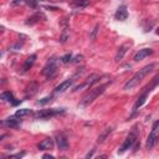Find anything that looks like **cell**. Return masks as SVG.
<instances>
[{
    "mask_svg": "<svg viewBox=\"0 0 159 159\" xmlns=\"http://www.w3.org/2000/svg\"><path fill=\"white\" fill-rule=\"evenodd\" d=\"M37 147H39L40 150H50V149H52V147H53V140H52L51 138H46V139H43L42 142H40Z\"/></svg>",
    "mask_w": 159,
    "mask_h": 159,
    "instance_id": "9a60e30c",
    "label": "cell"
},
{
    "mask_svg": "<svg viewBox=\"0 0 159 159\" xmlns=\"http://www.w3.org/2000/svg\"><path fill=\"white\" fill-rule=\"evenodd\" d=\"M24 155V153H20V154H15V155H10V158H20V157H22Z\"/></svg>",
    "mask_w": 159,
    "mask_h": 159,
    "instance_id": "44dd1931",
    "label": "cell"
},
{
    "mask_svg": "<svg viewBox=\"0 0 159 159\" xmlns=\"http://www.w3.org/2000/svg\"><path fill=\"white\" fill-rule=\"evenodd\" d=\"M157 83H158V77H155V78L153 80L152 84H150V86H148V87L145 88V91L142 93V96H139V97H138L137 102H135V103H134V106H133V114H134L135 112H138V111H139V108L145 103V101H147V98H148L149 92H150L153 88H155V87H157Z\"/></svg>",
    "mask_w": 159,
    "mask_h": 159,
    "instance_id": "277c9868",
    "label": "cell"
},
{
    "mask_svg": "<svg viewBox=\"0 0 159 159\" xmlns=\"http://www.w3.org/2000/svg\"><path fill=\"white\" fill-rule=\"evenodd\" d=\"M2 30H4V27H0V32H2Z\"/></svg>",
    "mask_w": 159,
    "mask_h": 159,
    "instance_id": "d4e9b609",
    "label": "cell"
},
{
    "mask_svg": "<svg viewBox=\"0 0 159 159\" xmlns=\"http://www.w3.org/2000/svg\"><path fill=\"white\" fill-rule=\"evenodd\" d=\"M27 4H29V5H31V6H35V5H36V2H35L34 0H29V1H27Z\"/></svg>",
    "mask_w": 159,
    "mask_h": 159,
    "instance_id": "7402d4cb",
    "label": "cell"
},
{
    "mask_svg": "<svg viewBox=\"0 0 159 159\" xmlns=\"http://www.w3.org/2000/svg\"><path fill=\"white\" fill-rule=\"evenodd\" d=\"M57 145H58V149H61V150H66L68 148V139L65 134L57 135Z\"/></svg>",
    "mask_w": 159,
    "mask_h": 159,
    "instance_id": "5bb4252c",
    "label": "cell"
},
{
    "mask_svg": "<svg viewBox=\"0 0 159 159\" xmlns=\"http://www.w3.org/2000/svg\"><path fill=\"white\" fill-rule=\"evenodd\" d=\"M129 43L127 42V43H123L122 46H119V48H118V51H117V53H116V62H119V61H122V58L124 57V55L127 53V51H128V48H129Z\"/></svg>",
    "mask_w": 159,
    "mask_h": 159,
    "instance_id": "4fadbf2b",
    "label": "cell"
},
{
    "mask_svg": "<svg viewBox=\"0 0 159 159\" xmlns=\"http://www.w3.org/2000/svg\"><path fill=\"white\" fill-rule=\"evenodd\" d=\"M0 99H1L2 102L10 103V104H12V106H16V104L20 103V101H16L15 97H14V94H12L10 91H5V92H2V93L0 94Z\"/></svg>",
    "mask_w": 159,
    "mask_h": 159,
    "instance_id": "9c48e42d",
    "label": "cell"
},
{
    "mask_svg": "<svg viewBox=\"0 0 159 159\" xmlns=\"http://www.w3.org/2000/svg\"><path fill=\"white\" fill-rule=\"evenodd\" d=\"M155 67V63H149V65H147V66H144L143 68H140L130 80H128L127 82H125V84H124V89L125 91H129V89H133L134 87H137L142 81H143V78L148 75V73H150L152 71H153V68Z\"/></svg>",
    "mask_w": 159,
    "mask_h": 159,
    "instance_id": "6da1fadb",
    "label": "cell"
},
{
    "mask_svg": "<svg viewBox=\"0 0 159 159\" xmlns=\"http://www.w3.org/2000/svg\"><path fill=\"white\" fill-rule=\"evenodd\" d=\"M98 80H99V76H98V75H91L88 78H86V80H84V82H83V83H81V84L76 86L73 91H80V89H83V88H88V89H89V87H92L94 83H97V82H98Z\"/></svg>",
    "mask_w": 159,
    "mask_h": 159,
    "instance_id": "52a82bcc",
    "label": "cell"
},
{
    "mask_svg": "<svg viewBox=\"0 0 159 159\" xmlns=\"http://www.w3.org/2000/svg\"><path fill=\"white\" fill-rule=\"evenodd\" d=\"M61 113H63V109H42L36 114V117L41 118V119H47V118H51V117L61 114Z\"/></svg>",
    "mask_w": 159,
    "mask_h": 159,
    "instance_id": "ba28073f",
    "label": "cell"
},
{
    "mask_svg": "<svg viewBox=\"0 0 159 159\" xmlns=\"http://www.w3.org/2000/svg\"><path fill=\"white\" fill-rule=\"evenodd\" d=\"M138 135H139V129H138V127L135 125V127H133V129L129 132V134L125 137L124 142L122 143L120 148L118 149V153H119V154H122V153L127 152L128 149H130V148H132V147H133V145L137 143Z\"/></svg>",
    "mask_w": 159,
    "mask_h": 159,
    "instance_id": "3957f363",
    "label": "cell"
},
{
    "mask_svg": "<svg viewBox=\"0 0 159 159\" xmlns=\"http://www.w3.org/2000/svg\"><path fill=\"white\" fill-rule=\"evenodd\" d=\"M107 86H108V83H103V84H99L98 87H94V88L89 89V92L81 99L78 107H80V108H86V107H88L99 94H102V93L104 92V89L107 88Z\"/></svg>",
    "mask_w": 159,
    "mask_h": 159,
    "instance_id": "7a4b0ae2",
    "label": "cell"
},
{
    "mask_svg": "<svg viewBox=\"0 0 159 159\" xmlns=\"http://www.w3.org/2000/svg\"><path fill=\"white\" fill-rule=\"evenodd\" d=\"M153 52H154L153 48H142V50H139V51L134 55L133 60H134V61H140V60H143V58H145V57L153 55Z\"/></svg>",
    "mask_w": 159,
    "mask_h": 159,
    "instance_id": "8fae6325",
    "label": "cell"
},
{
    "mask_svg": "<svg viewBox=\"0 0 159 159\" xmlns=\"http://www.w3.org/2000/svg\"><path fill=\"white\" fill-rule=\"evenodd\" d=\"M50 101H51V97H46V98H43L42 101H39L37 104H43V103H47V102H50Z\"/></svg>",
    "mask_w": 159,
    "mask_h": 159,
    "instance_id": "ffe728a7",
    "label": "cell"
},
{
    "mask_svg": "<svg viewBox=\"0 0 159 159\" xmlns=\"http://www.w3.org/2000/svg\"><path fill=\"white\" fill-rule=\"evenodd\" d=\"M56 70H57V60H56V57H51L46 62V65L42 70V75H45L47 78H51L56 73Z\"/></svg>",
    "mask_w": 159,
    "mask_h": 159,
    "instance_id": "8992f818",
    "label": "cell"
},
{
    "mask_svg": "<svg viewBox=\"0 0 159 159\" xmlns=\"http://www.w3.org/2000/svg\"><path fill=\"white\" fill-rule=\"evenodd\" d=\"M29 114H31V111H30V109H26V108H24V109H19V111H16V113H15V117H17V118H22V117H25V116H29Z\"/></svg>",
    "mask_w": 159,
    "mask_h": 159,
    "instance_id": "ac0fdd59",
    "label": "cell"
},
{
    "mask_svg": "<svg viewBox=\"0 0 159 159\" xmlns=\"http://www.w3.org/2000/svg\"><path fill=\"white\" fill-rule=\"evenodd\" d=\"M35 60H36V55H31V56L25 61V63H24V66H22V72H26L27 70H30V68L32 67V65L35 63Z\"/></svg>",
    "mask_w": 159,
    "mask_h": 159,
    "instance_id": "2e32d148",
    "label": "cell"
},
{
    "mask_svg": "<svg viewBox=\"0 0 159 159\" xmlns=\"http://www.w3.org/2000/svg\"><path fill=\"white\" fill-rule=\"evenodd\" d=\"M158 130H159V122L155 120L153 123V127H152V130L148 135V139H147V148L148 149H152L157 142H158Z\"/></svg>",
    "mask_w": 159,
    "mask_h": 159,
    "instance_id": "5b68a950",
    "label": "cell"
},
{
    "mask_svg": "<svg viewBox=\"0 0 159 159\" xmlns=\"http://www.w3.org/2000/svg\"><path fill=\"white\" fill-rule=\"evenodd\" d=\"M114 16H116L117 20H120V21L127 20V17H128V10H127V6H125V5L119 6L118 10L116 11V15H114Z\"/></svg>",
    "mask_w": 159,
    "mask_h": 159,
    "instance_id": "7c38bea8",
    "label": "cell"
},
{
    "mask_svg": "<svg viewBox=\"0 0 159 159\" xmlns=\"http://www.w3.org/2000/svg\"><path fill=\"white\" fill-rule=\"evenodd\" d=\"M4 83V80H0V84H2Z\"/></svg>",
    "mask_w": 159,
    "mask_h": 159,
    "instance_id": "cb8c5ba5",
    "label": "cell"
},
{
    "mask_svg": "<svg viewBox=\"0 0 159 159\" xmlns=\"http://www.w3.org/2000/svg\"><path fill=\"white\" fill-rule=\"evenodd\" d=\"M43 158H50V159H52L53 157H52V155H50V154H45V155H43Z\"/></svg>",
    "mask_w": 159,
    "mask_h": 159,
    "instance_id": "603a6c76",
    "label": "cell"
},
{
    "mask_svg": "<svg viewBox=\"0 0 159 159\" xmlns=\"http://www.w3.org/2000/svg\"><path fill=\"white\" fill-rule=\"evenodd\" d=\"M71 58H72V55L71 53H67V55H65V56L61 57V61L63 63H68V62H71Z\"/></svg>",
    "mask_w": 159,
    "mask_h": 159,
    "instance_id": "d6986e66",
    "label": "cell"
},
{
    "mask_svg": "<svg viewBox=\"0 0 159 159\" xmlns=\"http://www.w3.org/2000/svg\"><path fill=\"white\" fill-rule=\"evenodd\" d=\"M112 130H113V128H112V127L106 128V129L103 130V133H102V134L98 137V143H102V142H103V140H104V139H106V138H107V137L111 134V132H112Z\"/></svg>",
    "mask_w": 159,
    "mask_h": 159,
    "instance_id": "e0dca14e",
    "label": "cell"
},
{
    "mask_svg": "<svg viewBox=\"0 0 159 159\" xmlns=\"http://www.w3.org/2000/svg\"><path fill=\"white\" fill-rule=\"evenodd\" d=\"M73 83V78H68V80H66V81H63V82H61L58 86H56L55 87V93H63L65 91H67L70 87H71V84Z\"/></svg>",
    "mask_w": 159,
    "mask_h": 159,
    "instance_id": "30bf717a",
    "label": "cell"
}]
</instances>
